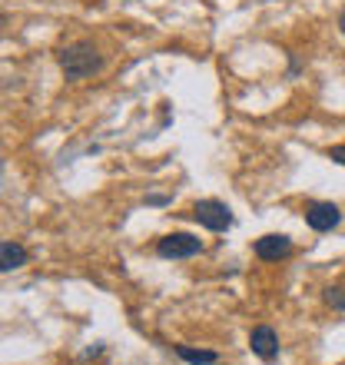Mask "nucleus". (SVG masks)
Masks as SVG:
<instances>
[{"instance_id":"obj_1","label":"nucleus","mask_w":345,"mask_h":365,"mask_svg":"<svg viewBox=\"0 0 345 365\" xmlns=\"http://www.w3.org/2000/svg\"><path fill=\"white\" fill-rule=\"evenodd\" d=\"M60 67H63V73H67L70 80H86L103 67V57L96 53V47L90 40H77V43H70V47L60 53Z\"/></svg>"},{"instance_id":"obj_2","label":"nucleus","mask_w":345,"mask_h":365,"mask_svg":"<svg viewBox=\"0 0 345 365\" xmlns=\"http://www.w3.org/2000/svg\"><path fill=\"white\" fill-rule=\"evenodd\" d=\"M192 220L212 232H222L232 226V212H230V206L220 200H200L192 206Z\"/></svg>"},{"instance_id":"obj_3","label":"nucleus","mask_w":345,"mask_h":365,"mask_svg":"<svg viewBox=\"0 0 345 365\" xmlns=\"http://www.w3.org/2000/svg\"><path fill=\"white\" fill-rule=\"evenodd\" d=\"M156 252L163 259H192V256L202 252V242L196 236H190V232H172V236H163L156 242Z\"/></svg>"},{"instance_id":"obj_4","label":"nucleus","mask_w":345,"mask_h":365,"mask_svg":"<svg viewBox=\"0 0 345 365\" xmlns=\"http://www.w3.org/2000/svg\"><path fill=\"white\" fill-rule=\"evenodd\" d=\"M256 256L262 262H279L286 259L289 252H292V240L289 236H282V232H269V236H262V240H256Z\"/></svg>"},{"instance_id":"obj_5","label":"nucleus","mask_w":345,"mask_h":365,"mask_svg":"<svg viewBox=\"0 0 345 365\" xmlns=\"http://www.w3.org/2000/svg\"><path fill=\"white\" fill-rule=\"evenodd\" d=\"M339 220H342V212H339L336 202H312L306 210V222L312 226L316 232H329V230H336Z\"/></svg>"},{"instance_id":"obj_6","label":"nucleus","mask_w":345,"mask_h":365,"mask_svg":"<svg viewBox=\"0 0 345 365\" xmlns=\"http://www.w3.org/2000/svg\"><path fill=\"white\" fill-rule=\"evenodd\" d=\"M249 346H252V352H256L259 359H266V362H272V359L279 356V336L269 326H256V329H252Z\"/></svg>"},{"instance_id":"obj_7","label":"nucleus","mask_w":345,"mask_h":365,"mask_svg":"<svg viewBox=\"0 0 345 365\" xmlns=\"http://www.w3.org/2000/svg\"><path fill=\"white\" fill-rule=\"evenodd\" d=\"M24 262H27V250H24V246H17V242H10V240L0 246V269L4 272L20 269Z\"/></svg>"},{"instance_id":"obj_8","label":"nucleus","mask_w":345,"mask_h":365,"mask_svg":"<svg viewBox=\"0 0 345 365\" xmlns=\"http://www.w3.org/2000/svg\"><path fill=\"white\" fill-rule=\"evenodd\" d=\"M176 356H180L182 362H190V365H212V362H220V356H216V352H210V349L176 346Z\"/></svg>"},{"instance_id":"obj_9","label":"nucleus","mask_w":345,"mask_h":365,"mask_svg":"<svg viewBox=\"0 0 345 365\" xmlns=\"http://www.w3.org/2000/svg\"><path fill=\"white\" fill-rule=\"evenodd\" d=\"M326 302L332 309H342L345 312V286H329L326 289Z\"/></svg>"},{"instance_id":"obj_10","label":"nucleus","mask_w":345,"mask_h":365,"mask_svg":"<svg viewBox=\"0 0 345 365\" xmlns=\"http://www.w3.org/2000/svg\"><path fill=\"white\" fill-rule=\"evenodd\" d=\"M329 160H336V163L345 166V143L342 146H332V150H329Z\"/></svg>"},{"instance_id":"obj_11","label":"nucleus","mask_w":345,"mask_h":365,"mask_svg":"<svg viewBox=\"0 0 345 365\" xmlns=\"http://www.w3.org/2000/svg\"><path fill=\"white\" fill-rule=\"evenodd\" d=\"M339 30H342V34H345V10H342V14H339Z\"/></svg>"}]
</instances>
